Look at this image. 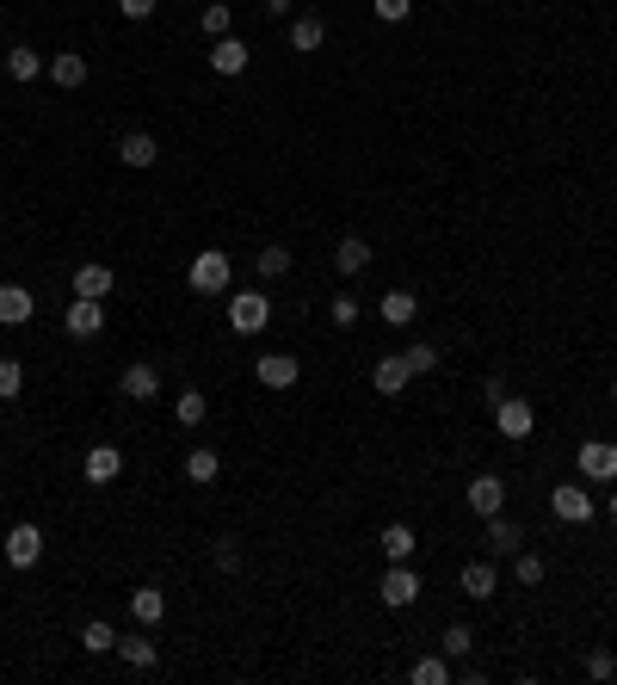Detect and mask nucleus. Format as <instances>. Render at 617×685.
Segmentation results:
<instances>
[{"label":"nucleus","instance_id":"obj_1","mask_svg":"<svg viewBox=\"0 0 617 685\" xmlns=\"http://www.w3.org/2000/svg\"><path fill=\"white\" fill-rule=\"evenodd\" d=\"M229 278H235V266H229L223 247H204V254L192 260V272H186V284H192L198 297H223V291H229Z\"/></svg>","mask_w":617,"mask_h":685},{"label":"nucleus","instance_id":"obj_2","mask_svg":"<svg viewBox=\"0 0 617 685\" xmlns=\"http://www.w3.org/2000/svg\"><path fill=\"white\" fill-rule=\"evenodd\" d=\"M266 321H272V297H260V291H235L229 297V328L235 334H266Z\"/></svg>","mask_w":617,"mask_h":685},{"label":"nucleus","instance_id":"obj_3","mask_svg":"<svg viewBox=\"0 0 617 685\" xmlns=\"http://www.w3.org/2000/svg\"><path fill=\"white\" fill-rule=\"evenodd\" d=\"M494 426H500V439H531L537 408L525 402V395H500V402H494Z\"/></svg>","mask_w":617,"mask_h":685},{"label":"nucleus","instance_id":"obj_4","mask_svg":"<svg viewBox=\"0 0 617 685\" xmlns=\"http://www.w3.org/2000/svg\"><path fill=\"white\" fill-rule=\"evenodd\" d=\"M377 599H383L389 611H408V605L420 599V574H414L408 562H389V574H383V587H377Z\"/></svg>","mask_w":617,"mask_h":685},{"label":"nucleus","instance_id":"obj_5","mask_svg":"<svg viewBox=\"0 0 617 685\" xmlns=\"http://www.w3.org/2000/svg\"><path fill=\"white\" fill-rule=\"evenodd\" d=\"M463 500H469V513H482V519H494V513H506V482H500L494 470H482L476 482L463 488Z\"/></svg>","mask_w":617,"mask_h":685},{"label":"nucleus","instance_id":"obj_6","mask_svg":"<svg viewBox=\"0 0 617 685\" xmlns=\"http://www.w3.org/2000/svg\"><path fill=\"white\" fill-rule=\"evenodd\" d=\"M574 463H580L587 482H617V445H605V439H587L574 451Z\"/></svg>","mask_w":617,"mask_h":685},{"label":"nucleus","instance_id":"obj_7","mask_svg":"<svg viewBox=\"0 0 617 685\" xmlns=\"http://www.w3.org/2000/svg\"><path fill=\"white\" fill-rule=\"evenodd\" d=\"M0 556H7L13 568H38V556H44V531H38V525H13V531H7V544H0Z\"/></svg>","mask_w":617,"mask_h":685},{"label":"nucleus","instance_id":"obj_8","mask_svg":"<svg viewBox=\"0 0 617 685\" xmlns=\"http://www.w3.org/2000/svg\"><path fill=\"white\" fill-rule=\"evenodd\" d=\"M550 507H556V519H562V525H587V519L599 513V507H593V494L580 488V482H562V488L550 494Z\"/></svg>","mask_w":617,"mask_h":685},{"label":"nucleus","instance_id":"obj_9","mask_svg":"<svg viewBox=\"0 0 617 685\" xmlns=\"http://www.w3.org/2000/svg\"><path fill=\"white\" fill-rule=\"evenodd\" d=\"M253 377H260L266 389H290L303 377V365H297V352H260V365H253Z\"/></svg>","mask_w":617,"mask_h":685},{"label":"nucleus","instance_id":"obj_10","mask_svg":"<svg viewBox=\"0 0 617 685\" xmlns=\"http://www.w3.org/2000/svg\"><path fill=\"white\" fill-rule=\"evenodd\" d=\"M81 470H87V482H93V488H112V482L124 476V451H118V445H93Z\"/></svg>","mask_w":617,"mask_h":685},{"label":"nucleus","instance_id":"obj_11","mask_svg":"<svg viewBox=\"0 0 617 685\" xmlns=\"http://www.w3.org/2000/svg\"><path fill=\"white\" fill-rule=\"evenodd\" d=\"M31 315H38V297L25 284H0V328H25Z\"/></svg>","mask_w":617,"mask_h":685},{"label":"nucleus","instance_id":"obj_12","mask_svg":"<svg viewBox=\"0 0 617 685\" xmlns=\"http://www.w3.org/2000/svg\"><path fill=\"white\" fill-rule=\"evenodd\" d=\"M62 328L75 334V340H93V334L105 328V303H93V297H75V303H68V315H62Z\"/></svg>","mask_w":617,"mask_h":685},{"label":"nucleus","instance_id":"obj_13","mask_svg":"<svg viewBox=\"0 0 617 685\" xmlns=\"http://www.w3.org/2000/svg\"><path fill=\"white\" fill-rule=\"evenodd\" d=\"M44 75H50L56 87H68V93H75V87H87V75H93V68H87V56H81V50H56Z\"/></svg>","mask_w":617,"mask_h":685},{"label":"nucleus","instance_id":"obj_14","mask_svg":"<svg viewBox=\"0 0 617 685\" xmlns=\"http://www.w3.org/2000/svg\"><path fill=\"white\" fill-rule=\"evenodd\" d=\"M118 161H124V167H155V161H161V142H155L149 130H124V136H118Z\"/></svg>","mask_w":617,"mask_h":685},{"label":"nucleus","instance_id":"obj_15","mask_svg":"<svg viewBox=\"0 0 617 685\" xmlns=\"http://www.w3.org/2000/svg\"><path fill=\"white\" fill-rule=\"evenodd\" d=\"M408 383H414V371H408L402 352H395V358H377V371H371V389H377V395H408Z\"/></svg>","mask_w":617,"mask_h":685},{"label":"nucleus","instance_id":"obj_16","mask_svg":"<svg viewBox=\"0 0 617 685\" xmlns=\"http://www.w3.org/2000/svg\"><path fill=\"white\" fill-rule=\"evenodd\" d=\"M482 544H488V556H519V544H525V531L506 519V513H494L488 519V531H482Z\"/></svg>","mask_w":617,"mask_h":685},{"label":"nucleus","instance_id":"obj_17","mask_svg":"<svg viewBox=\"0 0 617 685\" xmlns=\"http://www.w3.org/2000/svg\"><path fill=\"white\" fill-rule=\"evenodd\" d=\"M210 68H216L223 81L247 75V44H241V38H216V44H210Z\"/></svg>","mask_w":617,"mask_h":685},{"label":"nucleus","instance_id":"obj_18","mask_svg":"<svg viewBox=\"0 0 617 685\" xmlns=\"http://www.w3.org/2000/svg\"><path fill=\"white\" fill-rule=\"evenodd\" d=\"M118 395H130V402H155V395H161V371L155 365H130L118 377Z\"/></svg>","mask_w":617,"mask_h":685},{"label":"nucleus","instance_id":"obj_19","mask_svg":"<svg viewBox=\"0 0 617 685\" xmlns=\"http://www.w3.org/2000/svg\"><path fill=\"white\" fill-rule=\"evenodd\" d=\"M457 587H463L469 599H494V593H500V568H494V562H469V568L457 574Z\"/></svg>","mask_w":617,"mask_h":685},{"label":"nucleus","instance_id":"obj_20","mask_svg":"<svg viewBox=\"0 0 617 685\" xmlns=\"http://www.w3.org/2000/svg\"><path fill=\"white\" fill-rule=\"evenodd\" d=\"M130 618H136L142 630H155V624L167 618V593H161V587H136V593H130Z\"/></svg>","mask_w":617,"mask_h":685},{"label":"nucleus","instance_id":"obj_21","mask_svg":"<svg viewBox=\"0 0 617 685\" xmlns=\"http://www.w3.org/2000/svg\"><path fill=\"white\" fill-rule=\"evenodd\" d=\"M377 544H383V556H389V562H414L420 537H414V525H402V519H395V525H383V537H377Z\"/></svg>","mask_w":617,"mask_h":685},{"label":"nucleus","instance_id":"obj_22","mask_svg":"<svg viewBox=\"0 0 617 685\" xmlns=\"http://www.w3.org/2000/svg\"><path fill=\"white\" fill-rule=\"evenodd\" d=\"M118 655H124L136 673H149V667H161V642H149V636L136 630V636H118Z\"/></svg>","mask_w":617,"mask_h":685},{"label":"nucleus","instance_id":"obj_23","mask_svg":"<svg viewBox=\"0 0 617 685\" xmlns=\"http://www.w3.org/2000/svg\"><path fill=\"white\" fill-rule=\"evenodd\" d=\"M377 309H383L389 328H408V321L420 315V297H414V291H383V303H377Z\"/></svg>","mask_w":617,"mask_h":685},{"label":"nucleus","instance_id":"obj_24","mask_svg":"<svg viewBox=\"0 0 617 685\" xmlns=\"http://www.w3.org/2000/svg\"><path fill=\"white\" fill-rule=\"evenodd\" d=\"M44 68H50V62H44L38 50H25V44H13V50H7V75H13L19 87H25V81H38Z\"/></svg>","mask_w":617,"mask_h":685},{"label":"nucleus","instance_id":"obj_25","mask_svg":"<svg viewBox=\"0 0 617 685\" xmlns=\"http://www.w3.org/2000/svg\"><path fill=\"white\" fill-rule=\"evenodd\" d=\"M75 297L105 303V297H112V266H81V272H75Z\"/></svg>","mask_w":617,"mask_h":685},{"label":"nucleus","instance_id":"obj_26","mask_svg":"<svg viewBox=\"0 0 617 685\" xmlns=\"http://www.w3.org/2000/svg\"><path fill=\"white\" fill-rule=\"evenodd\" d=\"M334 266H340L346 278H352V272H365V266H371V241H358V235H346V241L334 247Z\"/></svg>","mask_w":617,"mask_h":685},{"label":"nucleus","instance_id":"obj_27","mask_svg":"<svg viewBox=\"0 0 617 685\" xmlns=\"http://www.w3.org/2000/svg\"><path fill=\"white\" fill-rule=\"evenodd\" d=\"M408 679H414V685H451V679H457V667H451L445 655H426V661H414V667H408Z\"/></svg>","mask_w":617,"mask_h":685},{"label":"nucleus","instance_id":"obj_28","mask_svg":"<svg viewBox=\"0 0 617 685\" xmlns=\"http://www.w3.org/2000/svg\"><path fill=\"white\" fill-rule=\"evenodd\" d=\"M328 44V25H321L315 13L309 19H290V50H321Z\"/></svg>","mask_w":617,"mask_h":685},{"label":"nucleus","instance_id":"obj_29","mask_svg":"<svg viewBox=\"0 0 617 685\" xmlns=\"http://www.w3.org/2000/svg\"><path fill=\"white\" fill-rule=\"evenodd\" d=\"M173 414H179V426H204V414H210V395H204V389H179Z\"/></svg>","mask_w":617,"mask_h":685},{"label":"nucleus","instance_id":"obj_30","mask_svg":"<svg viewBox=\"0 0 617 685\" xmlns=\"http://www.w3.org/2000/svg\"><path fill=\"white\" fill-rule=\"evenodd\" d=\"M81 648H87V655H118V630L112 624H81Z\"/></svg>","mask_w":617,"mask_h":685},{"label":"nucleus","instance_id":"obj_31","mask_svg":"<svg viewBox=\"0 0 617 685\" xmlns=\"http://www.w3.org/2000/svg\"><path fill=\"white\" fill-rule=\"evenodd\" d=\"M216 476H223V457H216L210 445H198V451L186 457V482H216Z\"/></svg>","mask_w":617,"mask_h":685},{"label":"nucleus","instance_id":"obj_32","mask_svg":"<svg viewBox=\"0 0 617 685\" xmlns=\"http://www.w3.org/2000/svg\"><path fill=\"white\" fill-rule=\"evenodd\" d=\"M439 648H445V661H451V667H457V661H463V655H469V648H476V630H469V624H451V630H445V636H439Z\"/></svg>","mask_w":617,"mask_h":685},{"label":"nucleus","instance_id":"obj_33","mask_svg":"<svg viewBox=\"0 0 617 685\" xmlns=\"http://www.w3.org/2000/svg\"><path fill=\"white\" fill-rule=\"evenodd\" d=\"M198 25H204V38L216 44V38H229V25H235V19H229V7H223V0H210V7L198 13Z\"/></svg>","mask_w":617,"mask_h":685},{"label":"nucleus","instance_id":"obj_34","mask_svg":"<svg viewBox=\"0 0 617 685\" xmlns=\"http://www.w3.org/2000/svg\"><path fill=\"white\" fill-rule=\"evenodd\" d=\"M402 358H408V371H414V377H426V371H439V346H432V340H414V346H408Z\"/></svg>","mask_w":617,"mask_h":685},{"label":"nucleus","instance_id":"obj_35","mask_svg":"<svg viewBox=\"0 0 617 685\" xmlns=\"http://www.w3.org/2000/svg\"><path fill=\"white\" fill-rule=\"evenodd\" d=\"M290 266H297V260H290V247H278V241L260 247V278H284Z\"/></svg>","mask_w":617,"mask_h":685},{"label":"nucleus","instance_id":"obj_36","mask_svg":"<svg viewBox=\"0 0 617 685\" xmlns=\"http://www.w3.org/2000/svg\"><path fill=\"white\" fill-rule=\"evenodd\" d=\"M19 389H25V365L19 358H0V402H13Z\"/></svg>","mask_w":617,"mask_h":685},{"label":"nucleus","instance_id":"obj_37","mask_svg":"<svg viewBox=\"0 0 617 685\" xmlns=\"http://www.w3.org/2000/svg\"><path fill=\"white\" fill-rule=\"evenodd\" d=\"M513 581L519 587H543V556H519L513 562Z\"/></svg>","mask_w":617,"mask_h":685},{"label":"nucleus","instance_id":"obj_38","mask_svg":"<svg viewBox=\"0 0 617 685\" xmlns=\"http://www.w3.org/2000/svg\"><path fill=\"white\" fill-rule=\"evenodd\" d=\"M328 321H334V328H358V297H334L328 303Z\"/></svg>","mask_w":617,"mask_h":685},{"label":"nucleus","instance_id":"obj_39","mask_svg":"<svg viewBox=\"0 0 617 685\" xmlns=\"http://www.w3.org/2000/svg\"><path fill=\"white\" fill-rule=\"evenodd\" d=\"M371 7H377V19H383V25H402V19L414 13V0H371Z\"/></svg>","mask_w":617,"mask_h":685},{"label":"nucleus","instance_id":"obj_40","mask_svg":"<svg viewBox=\"0 0 617 685\" xmlns=\"http://www.w3.org/2000/svg\"><path fill=\"white\" fill-rule=\"evenodd\" d=\"M216 568H223V574L241 568V544H235V537H216Z\"/></svg>","mask_w":617,"mask_h":685},{"label":"nucleus","instance_id":"obj_41","mask_svg":"<svg viewBox=\"0 0 617 685\" xmlns=\"http://www.w3.org/2000/svg\"><path fill=\"white\" fill-rule=\"evenodd\" d=\"M587 673H593V679H617V661H611V648H593V655H587Z\"/></svg>","mask_w":617,"mask_h":685},{"label":"nucleus","instance_id":"obj_42","mask_svg":"<svg viewBox=\"0 0 617 685\" xmlns=\"http://www.w3.org/2000/svg\"><path fill=\"white\" fill-rule=\"evenodd\" d=\"M118 13H124V19H149L155 0H118Z\"/></svg>","mask_w":617,"mask_h":685},{"label":"nucleus","instance_id":"obj_43","mask_svg":"<svg viewBox=\"0 0 617 685\" xmlns=\"http://www.w3.org/2000/svg\"><path fill=\"white\" fill-rule=\"evenodd\" d=\"M260 7H266V13H278V19H284V13H290V7H297V0H260Z\"/></svg>","mask_w":617,"mask_h":685},{"label":"nucleus","instance_id":"obj_44","mask_svg":"<svg viewBox=\"0 0 617 685\" xmlns=\"http://www.w3.org/2000/svg\"><path fill=\"white\" fill-rule=\"evenodd\" d=\"M611 519H617V494H611Z\"/></svg>","mask_w":617,"mask_h":685},{"label":"nucleus","instance_id":"obj_45","mask_svg":"<svg viewBox=\"0 0 617 685\" xmlns=\"http://www.w3.org/2000/svg\"><path fill=\"white\" fill-rule=\"evenodd\" d=\"M611 402H617V383H611Z\"/></svg>","mask_w":617,"mask_h":685}]
</instances>
